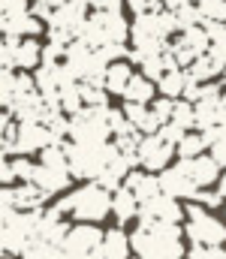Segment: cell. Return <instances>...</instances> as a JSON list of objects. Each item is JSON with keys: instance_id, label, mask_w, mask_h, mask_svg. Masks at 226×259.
I'll use <instances>...</instances> for the list:
<instances>
[{"instance_id": "7a4b0ae2", "label": "cell", "mask_w": 226, "mask_h": 259, "mask_svg": "<svg viewBox=\"0 0 226 259\" xmlns=\"http://www.w3.org/2000/svg\"><path fill=\"white\" fill-rule=\"evenodd\" d=\"M64 145H67L73 178H91V181H97L103 169L121 154L118 145L112 142H64Z\"/></svg>"}, {"instance_id": "4dcf8cb0", "label": "cell", "mask_w": 226, "mask_h": 259, "mask_svg": "<svg viewBox=\"0 0 226 259\" xmlns=\"http://www.w3.org/2000/svg\"><path fill=\"white\" fill-rule=\"evenodd\" d=\"M81 97H84V106H109V88L106 84L81 81Z\"/></svg>"}, {"instance_id": "8fae6325", "label": "cell", "mask_w": 226, "mask_h": 259, "mask_svg": "<svg viewBox=\"0 0 226 259\" xmlns=\"http://www.w3.org/2000/svg\"><path fill=\"white\" fill-rule=\"evenodd\" d=\"M187 211L175 202V196L169 193H157L154 199L139 205V220H169V223H181Z\"/></svg>"}, {"instance_id": "603a6c76", "label": "cell", "mask_w": 226, "mask_h": 259, "mask_svg": "<svg viewBox=\"0 0 226 259\" xmlns=\"http://www.w3.org/2000/svg\"><path fill=\"white\" fill-rule=\"evenodd\" d=\"M130 78H133V69L127 64H109V69H106V88H109V94H124L127 84H130Z\"/></svg>"}, {"instance_id": "cb8c5ba5", "label": "cell", "mask_w": 226, "mask_h": 259, "mask_svg": "<svg viewBox=\"0 0 226 259\" xmlns=\"http://www.w3.org/2000/svg\"><path fill=\"white\" fill-rule=\"evenodd\" d=\"M151 97H154L151 78L145 72H142V75H133L130 84H127V91H124V100H130V103H151Z\"/></svg>"}, {"instance_id": "30bf717a", "label": "cell", "mask_w": 226, "mask_h": 259, "mask_svg": "<svg viewBox=\"0 0 226 259\" xmlns=\"http://www.w3.org/2000/svg\"><path fill=\"white\" fill-rule=\"evenodd\" d=\"M52 145V130L42 121H18V136H15V154H33Z\"/></svg>"}, {"instance_id": "83f0119b", "label": "cell", "mask_w": 226, "mask_h": 259, "mask_svg": "<svg viewBox=\"0 0 226 259\" xmlns=\"http://www.w3.org/2000/svg\"><path fill=\"white\" fill-rule=\"evenodd\" d=\"M61 256H64V247L49 244V241H42V238H33V241L27 244V250H24V259H61Z\"/></svg>"}, {"instance_id": "ee69618b", "label": "cell", "mask_w": 226, "mask_h": 259, "mask_svg": "<svg viewBox=\"0 0 226 259\" xmlns=\"http://www.w3.org/2000/svg\"><path fill=\"white\" fill-rule=\"evenodd\" d=\"M217 184H220L217 190H220V193H223V199H226V172H223V175H220V181H217Z\"/></svg>"}, {"instance_id": "e575fe53", "label": "cell", "mask_w": 226, "mask_h": 259, "mask_svg": "<svg viewBox=\"0 0 226 259\" xmlns=\"http://www.w3.org/2000/svg\"><path fill=\"white\" fill-rule=\"evenodd\" d=\"M202 15L211 21H226V0H202L199 3Z\"/></svg>"}, {"instance_id": "d4e9b609", "label": "cell", "mask_w": 226, "mask_h": 259, "mask_svg": "<svg viewBox=\"0 0 226 259\" xmlns=\"http://www.w3.org/2000/svg\"><path fill=\"white\" fill-rule=\"evenodd\" d=\"M202 133H205V142H208V148H211V157H214L220 166H226V121L217 124V127L202 130Z\"/></svg>"}, {"instance_id": "7c38bea8", "label": "cell", "mask_w": 226, "mask_h": 259, "mask_svg": "<svg viewBox=\"0 0 226 259\" xmlns=\"http://www.w3.org/2000/svg\"><path fill=\"white\" fill-rule=\"evenodd\" d=\"M87 6H91V0H64V3H58L49 27H64V30L75 33L87 18Z\"/></svg>"}, {"instance_id": "484cf974", "label": "cell", "mask_w": 226, "mask_h": 259, "mask_svg": "<svg viewBox=\"0 0 226 259\" xmlns=\"http://www.w3.org/2000/svg\"><path fill=\"white\" fill-rule=\"evenodd\" d=\"M175 12V21H178V30H187V27H196V24H205V15H202V9H199V3L193 6V0H187V3H181L178 9H172Z\"/></svg>"}, {"instance_id": "277c9868", "label": "cell", "mask_w": 226, "mask_h": 259, "mask_svg": "<svg viewBox=\"0 0 226 259\" xmlns=\"http://www.w3.org/2000/svg\"><path fill=\"white\" fill-rule=\"evenodd\" d=\"M109 106H84L70 115V139L73 142H109Z\"/></svg>"}, {"instance_id": "60d3db41", "label": "cell", "mask_w": 226, "mask_h": 259, "mask_svg": "<svg viewBox=\"0 0 226 259\" xmlns=\"http://www.w3.org/2000/svg\"><path fill=\"white\" fill-rule=\"evenodd\" d=\"M0 181H3V184H12V181H18V178H15V169H12V160H9V157H6V160H3V166H0Z\"/></svg>"}, {"instance_id": "d6a6232c", "label": "cell", "mask_w": 226, "mask_h": 259, "mask_svg": "<svg viewBox=\"0 0 226 259\" xmlns=\"http://www.w3.org/2000/svg\"><path fill=\"white\" fill-rule=\"evenodd\" d=\"M97 55H100L106 64H115V58H130V49H127L124 42H106V46L97 49Z\"/></svg>"}, {"instance_id": "5bb4252c", "label": "cell", "mask_w": 226, "mask_h": 259, "mask_svg": "<svg viewBox=\"0 0 226 259\" xmlns=\"http://www.w3.org/2000/svg\"><path fill=\"white\" fill-rule=\"evenodd\" d=\"M0 27L6 36H15V39H24V36H36L42 33V18L27 12V15H18V18H0Z\"/></svg>"}, {"instance_id": "3957f363", "label": "cell", "mask_w": 226, "mask_h": 259, "mask_svg": "<svg viewBox=\"0 0 226 259\" xmlns=\"http://www.w3.org/2000/svg\"><path fill=\"white\" fill-rule=\"evenodd\" d=\"M58 208H61L64 214H73L75 220L100 223V220L112 211V190H106L100 181H91V184L73 190L70 196H64V199L58 202Z\"/></svg>"}, {"instance_id": "836d02e7", "label": "cell", "mask_w": 226, "mask_h": 259, "mask_svg": "<svg viewBox=\"0 0 226 259\" xmlns=\"http://www.w3.org/2000/svg\"><path fill=\"white\" fill-rule=\"evenodd\" d=\"M187 259H226V250H220V244H193Z\"/></svg>"}, {"instance_id": "d590c367", "label": "cell", "mask_w": 226, "mask_h": 259, "mask_svg": "<svg viewBox=\"0 0 226 259\" xmlns=\"http://www.w3.org/2000/svg\"><path fill=\"white\" fill-rule=\"evenodd\" d=\"M12 169H15V178H18V181H30V178H33V163H30L24 154L12 157Z\"/></svg>"}, {"instance_id": "ab89813d", "label": "cell", "mask_w": 226, "mask_h": 259, "mask_svg": "<svg viewBox=\"0 0 226 259\" xmlns=\"http://www.w3.org/2000/svg\"><path fill=\"white\" fill-rule=\"evenodd\" d=\"M193 202H202L205 208H217V205L223 202V193H220V190H217V193H208V190L202 187V190L196 193V199H193Z\"/></svg>"}, {"instance_id": "7dc6e473", "label": "cell", "mask_w": 226, "mask_h": 259, "mask_svg": "<svg viewBox=\"0 0 226 259\" xmlns=\"http://www.w3.org/2000/svg\"><path fill=\"white\" fill-rule=\"evenodd\" d=\"M58 3H64V0H58Z\"/></svg>"}, {"instance_id": "ba28073f", "label": "cell", "mask_w": 226, "mask_h": 259, "mask_svg": "<svg viewBox=\"0 0 226 259\" xmlns=\"http://www.w3.org/2000/svg\"><path fill=\"white\" fill-rule=\"evenodd\" d=\"M103 238H106V232H100V226H84V220H81V226H70L67 241H64V250L87 253V256H94V259H106V253H103Z\"/></svg>"}, {"instance_id": "f1b7e54d", "label": "cell", "mask_w": 226, "mask_h": 259, "mask_svg": "<svg viewBox=\"0 0 226 259\" xmlns=\"http://www.w3.org/2000/svg\"><path fill=\"white\" fill-rule=\"evenodd\" d=\"M15 84H18V72L15 69H0V103L3 109H12L15 103Z\"/></svg>"}, {"instance_id": "ac0fdd59", "label": "cell", "mask_w": 226, "mask_h": 259, "mask_svg": "<svg viewBox=\"0 0 226 259\" xmlns=\"http://www.w3.org/2000/svg\"><path fill=\"white\" fill-rule=\"evenodd\" d=\"M130 169H133V166H130V160H127L124 154H118V157H115V160H112V163L103 169V175H100L97 181H100L106 190H112V193H115L118 187H124V181H127Z\"/></svg>"}, {"instance_id": "44dd1931", "label": "cell", "mask_w": 226, "mask_h": 259, "mask_svg": "<svg viewBox=\"0 0 226 259\" xmlns=\"http://www.w3.org/2000/svg\"><path fill=\"white\" fill-rule=\"evenodd\" d=\"M184 88H187V69H184V66H175V69H166V72H163V78H160L163 97L178 100V97H184Z\"/></svg>"}, {"instance_id": "2e32d148", "label": "cell", "mask_w": 226, "mask_h": 259, "mask_svg": "<svg viewBox=\"0 0 226 259\" xmlns=\"http://www.w3.org/2000/svg\"><path fill=\"white\" fill-rule=\"evenodd\" d=\"M112 214L118 217V223H127V220L139 217V199H136V193L127 184L112 193Z\"/></svg>"}, {"instance_id": "1f68e13d", "label": "cell", "mask_w": 226, "mask_h": 259, "mask_svg": "<svg viewBox=\"0 0 226 259\" xmlns=\"http://www.w3.org/2000/svg\"><path fill=\"white\" fill-rule=\"evenodd\" d=\"M166 69H169V66H166V61H163V52H160V55H148V58L142 61V72L148 75L151 81H160Z\"/></svg>"}, {"instance_id": "d6986e66", "label": "cell", "mask_w": 226, "mask_h": 259, "mask_svg": "<svg viewBox=\"0 0 226 259\" xmlns=\"http://www.w3.org/2000/svg\"><path fill=\"white\" fill-rule=\"evenodd\" d=\"M36 64H42V46L33 36L18 39V46H15V69H33Z\"/></svg>"}, {"instance_id": "5b68a950", "label": "cell", "mask_w": 226, "mask_h": 259, "mask_svg": "<svg viewBox=\"0 0 226 259\" xmlns=\"http://www.w3.org/2000/svg\"><path fill=\"white\" fill-rule=\"evenodd\" d=\"M187 220H190L187 235L193 244H226V226L217 217L202 211V202L187 208Z\"/></svg>"}, {"instance_id": "7bdbcfd3", "label": "cell", "mask_w": 226, "mask_h": 259, "mask_svg": "<svg viewBox=\"0 0 226 259\" xmlns=\"http://www.w3.org/2000/svg\"><path fill=\"white\" fill-rule=\"evenodd\" d=\"M181 3H187V0H163V6H166V9H178Z\"/></svg>"}, {"instance_id": "bcb514c9", "label": "cell", "mask_w": 226, "mask_h": 259, "mask_svg": "<svg viewBox=\"0 0 226 259\" xmlns=\"http://www.w3.org/2000/svg\"><path fill=\"white\" fill-rule=\"evenodd\" d=\"M193 3H202V0H193Z\"/></svg>"}, {"instance_id": "7402d4cb", "label": "cell", "mask_w": 226, "mask_h": 259, "mask_svg": "<svg viewBox=\"0 0 226 259\" xmlns=\"http://www.w3.org/2000/svg\"><path fill=\"white\" fill-rule=\"evenodd\" d=\"M205 148H208L205 133H184V139L175 145V154H178L181 160H193V157H199Z\"/></svg>"}, {"instance_id": "f35d334b", "label": "cell", "mask_w": 226, "mask_h": 259, "mask_svg": "<svg viewBox=\"0 0 226 259\" xmlns=\"http://www.w3.org/2000/svg\"><path fill=\"white\" fill-rule=\"evenodd\" d=\"M127 6L139 15V12H157V9H163V0H127Z\"/></svg>"}, {"instance_id": "8992f818", "label": "cell", "mask_w": 226, "mask_h": 259, "mask_svg": "<svg viewBox=\"0 0 226 259\" xmlns=\"http://www.w3.org/2000/svg\"><path fill=\"white\" fill-rule=\"evenodd\" d=\"M208 49H211V36H208L205 24L187 27V30H181V36L175 42H169V52L178 61V66H190L199 55H205Z\"/></svg>"}, {"instance_id": "b9f144b4", "label": "cell", "mask_w": 226, "mask_h": 259, "mask_svg": "<svg viewBox=\"0 0 226 259\" xmlns=\"http://www.w3.org/2000/svg\"><path fill=\"white\" fill-rule=\"evenodd\" d=\"M94 9H121V0H91Z\"/></svg>"}, {"instance_id": "e0dca14e", "label": "cell", "mask_w": 226, "mask_h": 259, "mask_svg": "<svg viewBox=\"0 0 226 259\" xmlns=\"http://www.w3.org/2000/svg\"><path fill=\"white\" fill-rule=\"evenodd\" d=\"M190 169H193V178L199 187H211L220 181V163L211 157V154H199L190 160Z\"/></svg>"}, {"instance_id": "52a82bcc", "label": "cell", "mask_w": 226, "mask_h": 259, "mask_svg": "<svg viewBox=\"0 0 226 259\" xmlns=\"http://www.w3.org/2000/svg\"><path fill=\"white\" fill-rule=\"evenodd\" d=\"M160 187H163V193L175 196V199H196V193L202 190V187L196 184V178H193L190 160H181V163L163 169V175H160Z\"/></svg>"}, {"instance_id": "9a60e30c", "label": "cell", "mask_w": 226, "mask_h": 259, "mask_svg": "<svg viewBox=\"0 0 226 259\" xmlns=\"http://www.w3.org/2000/svg\"><path fill=\"white\" fill-rule=\"evenodd\" d=\"M133 193H136V199H139V205L142 202H148V199H154L157 193H163V187H160V178H154L148 169L145 172H139V169H130V175H127V181H124Z\"/></svg>"}, {"instance_id": "f546056e", "label": "cell", "mask_w": 226, "mask_h": 259, "mask_svg": "<svg viewBox=\"0 0 226 259\" xmlns=\"http://www.w3.org/2000/svg\"><path fill=\"white\" fill-rule=\"evenodd\" d=\"M172 121H175V124H181L184 130H193V127H196V103H190L187 97H184V100H175Z\"/></svg>"}, {"instance_id": "74e56055", "label": "cell", "mask_w": 226, "mask_h": 259, "mask_svg": "<svg viewBox=\"0 0 226 259\" xmlns=\"http://www.w3.org/2000/svg\"><path fill=\"white\" fill-rule=\"evenodd\" d=\"M172 112H175V100L172 97H163V100H157L154 103V115L166 124V121H172Z\"/></svg>"}, {"instance_id": "6da1fadb", "label": "cell", "mask_w": 226, "mask_h": 259, "mask_svg": "<svg viewBox=\"0 0 226 259\" xmlns=\"http://www.w3.org/2000/svg\"><path fill=\"white\" fill-rule=\"evenodd\" d=\"M130 241L139 259H184L181 226L169 220H139V229L130 235Z\"/></svg>"}, {"instance_id": "f6af8a7d", "label": "cell", "mask_w": 226, "mask_h": 259, "mask_svg": "<svg viewBox=\"0 0 226 259\" xmlns=\"http://www.w3.org/2000/svg\"><path fill=\"white\" fill-rule=\"evenodd\" d=\"M223 81H226V69H223Z\"/></svg>"}, {"instance_id": "8d00e7d4", "label": "cell", "mask_w": 226, "mask_h": 259, "mask_svg": "<svg viewBox=\"0 0 226 259\" xmlns=\"http://www.w3.org/2000/svg\"><path fill=\"white\" fill-rule=\"evenodd\" d=\"M30 6L27 0H3V15L0 18H18V15H27Z\"/></svg>"}, {"instance_id": "9c48e42d", "label": "cell", "mask_w": 226, "mask_h": 259, "mask_svg": "<svg viewBox=\"0 0 226 259\" xmlns=\"http://www.w3.org/2000/svg\"><path fill=\"white\" fill-rule=\"evenodd\" d=\"M175 154V145L166 142L160 133H148L142 136L139 142V163L148 169V172H163L169 166V157Z\"/></svg>"}, {"instance_id": "4316f807", "label": "cell", "mask_w": 226, "mask_h": 259, "mask_svg": "<svg viewBox=\"0 0 226 259\" xmlns=\"http://www.w3.org/2000/svg\"><path fill=\"white\" fill-rule=\"evenodd\" d=\"M214 75H220V72H217V66H214V61H211L208 52L199 55L193 64L187 66V78H193V81H208V78H214Z\"/></svg>"}, {"instance_id": "4fadbf2b", "label": "cell", "mask_w": 226, "mask_h": 259, "mask_svg": "<svg viewBox=\"0 0 226 259\" xmlns=\"http://www.w3.org/2000/svg\"><path fill=\"white\" fill-rule=\"evenodd\" d=\"M30 181L36 187H42L49 196H55V193H61V190L70 187V172H61V169H52V166L39 163V166H33V178Z\"/></svg>"}, {"instance_id": "ffe728a7", "label": "cell", "mask_w": 226, "mask_h": 259, "mask_svg": "<svg viewBox=\"0 0 226 259\" xmlns=\"http://www.w3.org/2000/svg\"><path fill=\"white\" fill-rule=\"evenodd\" d=\"M103 253H106V259H130L133 241L121 229H109L106 238H103Z\"/></svg>"}]
</instances>
